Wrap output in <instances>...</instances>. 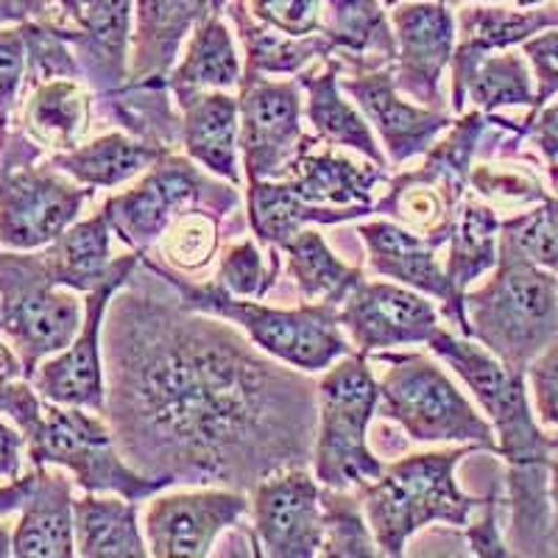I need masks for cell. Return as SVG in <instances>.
<instances>
[{"label":"cell","mask_w":558,"mask_h":558,"mask_svg":"<svg viewBox=\"0 0 558 558\" xmlns=\"http://www.w3.org/2000/svg\"><path fill=\"white\" fill-rule=\"evenodd\" d=\"M137 271L104 327V413L134 470L168 486L252 492L274 472L313 463L318 380L266 355L227 318L184 305L151 268Z\"/></svg>","instance_id":"cell-1"},{"label":"cell","mask_w":558,"mask_h":558,"mask_svg":"<svg viewBox=\"0 0 558 558\" xmlns=\"http://www.w3.org/2000/svg\"><path fill=\"white\" fill-rule=\"evenodd\" d=\"M433 355L466 383L497 436V456L506 461V506L511 511L508 547L514 556H550V463L558 438L536 422L527 375L502 366L486 347L438 327L427 341Z\"/></svg>","instance_id":"cell-2"},{"label":"cell","mask_w":558,"mask_h":558,"mask_svg":"<svg viewBox=\"0 0 558 558\" xmlns=\"http://www.w3.org/2000/svg\"><path fill=\"white\" fill-rule=\"evenodd\" d=\"M140 260L157 277L166 279L182 296L184 305L198 313L227 318L252 338L254 347H260L266 355L299 372L316 375L355 352L338 324L336 305H324V302H302L299 307L263 305V299L232 296L216 279L193 282L184 274L154 260L151 254H140Z\"/></svg>","instance_id":"cell-3"},{"label":"cell","mask_w":558,"mask_h":558,"mask_svg":"<svg viewBox=\"0 0 558 558\" xmlns=\"http://www.w3.org/2000/svg\"><path fill=\"white\" fill-rule=\"evenodd\" d=\"M477 450V445H463L458 450L416 452L386 463L380 477L355 488L380 556H405L408 542L436 522L461 531L470 525L483 497L466 495L458 486L456 470Z\"/></svg>","instance_id":"cell-4"},{"label":"cell","mask_w":558,"mask_h":558,"mask_svg":"<svg viewBox=\"0 0 558 558\" xmlns=\"http://www.w3.org/2000/svg\"><path fill=\"white\" fill-rule=\"evenodd\" d=\"M470 338L511 372L527 375L558 338V277L517 254H502L492 277L463 293Z\"/></svg>","instance_id":"cell-5"},{"label":"cell","mask_w":558,"mask_h":558,"mask_svg":"<svg viewBox=\"0 0 558 558\" xmlns=\"http://www.w3.org/2000/svg\"><path fill=\"white\" fill-rule=\"evenodd\" d=\"M372 361L386 366L380 377L377 413L391 418L418 445H477L495 452V427L483 418L470 397L445 368L422 352H375Z\"/></svg>","instance_id":"cell-6"},{"label":"cell","mask_w":558,"mask_h":558,"mask_svg":"<svg viewBox=\"0 0 558 558\" xmlns=\"http://www.w3.org/2000/svg\"><path fill=\"white\" fill-rule=\"evenodd\" d=\"M380 402L368 357H341L318 377V422L313 441V475L322 486L357 488L380 477L386 463L368 447V425Z\"/></svg>","instance_id":"cell-7"},{"label":"cell","mask_w":558,"mask_h":558,"mask_svg":"<svg viewBox=\"0 0 558 558\" xmlns=\"http://www.w3.org/2000/svg\"><path fill=\"white\" fill-rule=\"evenodd\" d=\"M34 466H62L93 495H118L143 502L166 492V481L137 472L123 458L109 422L96 411L43 402V413L26 433Z\"/></svg>","instance_id":"cell-8"},{"label":"cell","mask_w":558,"mask_h":558,"mask_svg":"<svg viewBox=\"0 0 558 558\" xmlns=\"http://www.w3.org/2000/svg\"><path fill=\"white\" fill-rule=\"evenodd\" d=\"M191 157L171 151L148 168L134 187L114 193L101 213L132 252L151 254L162 235L187 209L207 207L221 218L235 216L241 193L232 182H216Z\"/></svg>","instance_id":"cell-9"},{"label":"cell","mask_w":558,"mask_h":558,"mask_svg":"<svg viewBox=\"0 0 558 558\" xmlns=\"http://www.w3.org/2000/svg\"><path fill=\"white\" fill-rule=\"evenodd\" d=\"M82 322L84 302L53 282L43 254H0V336L9 338L28 380L45 357L73 343Z\"/></svg>","instance_id":"cell-10"},{"label":"cell","mask_w":558,"mask_h":558,"mask_svg":"<svg viewBox=\"0 0 558 558\" xmlns=\"http://www.w3.org/2000/svg\"><path fill=\"white\" fill-rule=\"evenodd\" d=\"M241 154L246 182L288 179L302 151L318 143L302 126V84L243 73L241 82Z\"/></svg>","instance_id":"cell-11"},{"label":"cell","mask_w":558,"mask_h":558,"mask_svg":"<svg viewBox=\"0 0 558 558\" xmlns=\"http://www.w3.org/2000/svg\"><path fill=\"white\" fill-rule=\"evenodd\" d=\"M93 193L51 162L0 171V246L12 252L51 246L78 221Z\"/></svg>","instance_id":"cell-12"},{"label":"cell","mask_w":558,"mask_h":558,"mask_svg":"<svg viewBox=\"0 0 558 558\" xmlns=\"http://www.w3.org/2000/svg\"><path fill=\"white\" fill-rule=\"evenodd\" d=\"M140 268V254L129 252L123 263L107 282L96 291L84 293V322L78 336L57 357L39 363L32 386L45 402L70 408H87L104 413L107 408V368H104V327H107L109 305L114 293L126 286Z\"/></svg>","instance_id":"cell-13"},{"label":"cell","mask_w":558,"mask_h":558,"mask_svg":"<svg viewBox=\"0 0 558 558\" xmlns=\"http://www.w3.org/2000/svg\"><path fill=\"white\" fill-rule=\"evenodd\" d=\"M338 324L357 355L430 341L438 324V307L430 296L400 286L363 277L338 305Z\"/></svg>","instance_id":"cell-14"},{"label":"cell","mask_w":558,"mask_h":558,"mask_svg":"<svg viewBox=\"0 0 558 558\" xmlns=\"http://www.w3.org/2000/svg\"><path fill=\"white\" fill-rule=\"evenodd\" d=\"M388 20L397 37V89L422 107L447 109L441 76L450 68L458 43V20L447 0H402L391 7Z\"/></svg>","instance_id":"cell-15"},{"label":"cell","mask_w":558,"mask_h":558,"mask_svg":"<svg viewBox=\"0 0 558 558\" xmlns=\"http://www.w3.org/2000/svg\"><path fill=\"white\" fill-rule=\"evenodd\" d=\"M252 511L248 492L241 488H202L182 495H154L146 511V542L157 558H204L218 536L235 527Z\"/></svg>","instance_id":"cell-16"},{"label":"cell","mask_w":558,"mask_h":558,"mask_svg":"<svg viewBox=\"0 0 558 558\" xmlns=\"http://www.w3.org/2000/svg\"><path fill=\"white\" fill-rule=\"evenodd\" d=\"M338 82H341L343 93L366 114V121L380 137L383 151L391 166H405L411 159L425 157L433 143L456 121L450 109H433L416 101H405L393 82V64L349 73L347 78H338Z\"/></svg>","instance_id":"cell-17"},{"label":"cell","mask_w":558,"mask_h":558,"mask_svg":"<svg viewBox=\"0 0 558 558\" xmlns=\"http://www.w3.org/2000/svg\"><path fill=\"white\" fill-rule=\"evenodd\" d=\"M254 536L268 558L322 553V483L307 466L274 472L252 488Z\"/></svg>","instance_id":"cell-18"},{"label":"cell","mask_w":558,"mask_h":558,"mask_svg":"<svg viewBox=\"0 0 558 558\" xmlns=\"http://www.w3.org/2000/svg\"><path fill=\"white\" fill-rule=\"evenodd\" d=\"M357 235L366 243L368 271L386 277L391 282L413 288L441 302V313L447 322L458 327L461 336L470 338V322L463 307V293L447 274L445 263L438 260V248L427 238L416 235L402 223L391 221H368L357 227Z\"/></svg>","instance_id":"cell-19"},{"label":"cell","mask_w":558,"mask_h":558,"mask_svg":"<svg viewBox=\"0 0 558 558\" xmlns=\"http://www.w3.org/2000/svg\"><path fill=\"white\" fill-rule=\"evenodd\" d=\"M62 28L98 101L118 96L132 76L134 0H82L76 23Z\"/></svg>","instance_id":"cell-20"},{"label":"cell","mask_w":558,"mask_h":558,"mask_svg":"<svg viewBox=\"0 0 558 558\" xmlns=\"http://www.w3.org/2000/svg\"><path fill=\"white\" fill-rule=\"evenodd\" d=\"M213 14H227V0H134L129 84L168 87L187 37Z\"/></svg>","instance_id":"cell-21"},{"label":"cell","mask_w":558,"mask_h":558,"mask_svg":"<svg viewBox=\"0 0 558 558\" xmlns=\"http://www.w3.org/2000/svg\"><path fill=\"white\" fill-rule=\"evenodd\" d=\"M182 114V148L204 171L238 184L241 177V104L223 89H171Z\"/></svg>","instance_id":"cell-22"},{"label":"cell","mask_w":558,"mask_h":558,"mask_svg":"<svg viewBox=\"0 0 558 558\" xmlns=\"http://www.w3.org/2000/svg\"><path fill=\"white\" fill-rule=\"evenodd\" d=\"M341 59L330 57L324 59V68H305L296 76V82L305 89V118L313 126L322 143L327 146H343L352 148V151L363 154L368 162L386 168L388 157L380 148V140H377L375 129L366 121V114L355 107L352 101L343 98L341 89Z\"/></svg>","instance_id":"cell-23"},{"label":"cell","mask_w":558,"mask_h":558,"mask_svg":"<svg viewBox=\"0 0 558 558\" xmlns=\"http://www.w3.org/2000/svg\"><path fill=\"white\" fill-rule=\"evenodd\" d=\"M34 488L20 508L12 536V556L17 558H70L76 553V497L73 483L62 472L34 466Z\"/></svg>","instance_id":"cell-24"},{"label":"cell","mask_w":558,"mask_h":558,"mask_svg":"<svg viewBox=\"0 0 558 558\" xmlns=\"http://www.w3.org/2000/svg\"><path fill=\"white\" fill-rule=\"evenodd\" d=\"M248 227L257 241L268 248H282L293 241L311 223L318 227H336V223L355 221L375 213L372 204H355V207H324V204H307L299 198L296 191L286 179H263L248 182Z\"/></svg>","instance_id":"cell-25"},{"label":"cell","mask_w":558,"mask_h":558,"mask_svg":"<svg viewBox=\"0 0 558 558\" xmlns=\"http://www.w3.org/2000/svg\"><path fill=\"white\" fill-rule=\"evenodd\" d=\"M386 168L375 162H355L336 151V146L313 143L302 157L296 159L293 171L286 182L296 191L299 198L307 204H324V207H355V204H372L375 207L377 184H388Z\"/></svg>","instance_id":"cell-26"},{"label":"cell","mask_w":558,"mask_h":558,"mask_svg":"<svg viewBox=\"0 0 558 558\" xmlns=\"http://www.w3.org/2000/svg\"><path fill=\"white\" fill-rule=\"evenodd\" d=\"M452 112L463 114L466 101L486 114L506 107H533L536 82L525 53L495 51L477 59H452Z\"/></svg>","instance_id":"cell-27"},{"label":"cell","mask_w":558,"mask_h":558,"mask_svg":"<svg viewBox=\"0 0 558 558\" xmlns=\"http://www.w3.org/2000/svg\"><path fill=\"white\" fill-rule=\"evenodd\" d=\"M166 154H171V148L148 143L129 132H109L70 151H57L48 162L84 187L112 191L118 184L143 177Z\"/></svg>","instance_id":"cell-28"},{"label":"cell","mask_w":558,"mask_h":558,"mask_svg":"<svg viewBox=\"0 0 558 558\" xmlns=\"http://www.w3.org/2000/svg\"><path fill=\"white\" fill-rule=\"evenodd\" d=\"M324 7L322 32L349 73L397 62V37L380 0H324Z\"/></svg>","instance_id":"cell-29"},{"label":"cell","mask_w":558,"mask_h":558,"mask_svg":"<svg viewBox=\"0 0 558 558\" xmlns=\"http://www.w3.org/2000/svg\"><path fill=\"white\" fill-rule=\"evenodd\" d=\"M112 227L101 209L87 221H76L64 229L43 252L53 282L76 293L96 291L129 257V254L112 257Z\"/></svg>","instance_id":"cell-30"},{"label":"cell","mask_w":558,"mask_h":558,"mask_svg":"<svg viewBox=\"0 0 558 558\" xmlns=\"http://www.w3.org/2000/svg\"><path fill=\"white\" fill-rule=\"evenodd\" d=\"M227 14L235 20L238 37L246 51V68L243 73L254 76H299L313 62L336 57V45L324 32L307 34V37H291V34L274 32L263 26L248 12L246 0H227Z\"/></svg>","instance_id":"cell-31"},{"label":"cell","mask_w":558,"mask_h":558,"mask_svg":"<svg viewBox=\"0 0 558 558\" xmlns=\"http://www.w3.org/2000/svg\"><path fill=\"white\" fill-rule=\"evenodd\" d=\"M458 43L452 59H477L495 51H511L525 39L558 28V3L533 9H506L470 3L456 14Z\"/></svg>","instance_id":"cell-32"},{"label":"cell","mask_w":558,"mask_h":558,"mask_svg":"<svg viewBox=\"0 0 558 558\" xmlns=\"http://www.w3.org/2000/svg\"><path fill=\"white\" fill-rule=\"evenodd\" d=\"M76 553L84 558L151 556L146 533L140 531L137 502L126 497H96L87 492L76 506Z\"/></svg>","instance_id":"cell-33"},{"label":"cell","mask_w":558,"mask_h":558,"mask_svg":"<svg viewBox=\"0 0 558 558\" xmlns=\"http://www.w3.org/2000/svg\"><path fill=\"white\" fill-rule=\"evenodd\" d=\"M26 134L37 146L70 151L82 146L93 123V101L78 78H51L32 87L23 112Z\"/></svg>","instance_id":"cell-34"},{"label":"cell","mask_w":558,"mask_h":558,"mask_svg":"<svg viewBox=\"0 0 558 558\" xmlns=\"http://www.w3.org/2000/svg\"><path fill=\"white\" fill-rule=\"evenodd\" d=\"M243 64L235 39L223 23V14H213L198 23L187 37L177 68L168 76V89H241Z\"/></svg>","instance_id":"cell-35"},{"label":"cell","mask_w":558,"mask_h":558,"mask_svg":"<svg viewBox=\"0 0 558 558\" xmlns=\"http://www.w3.org/2000/svg\"><path fill=\"white\" fill-rule=\"evenodd\" d=\"M500 216L488 202L475 193L463 198L458 209L456 227L447 241V274L461 293L470 291L472 282L495 271L500 260Z\"/></svg>","instance_id":"cell-36"},{"label":"cell","mask_w":558,"mask_h":558,"mask_svg":"<svg viewBox=\"0 0 558 558\" xmlns=\"http://www.w3.org/2000/svg\"><path fill=\"white\" fill-rule=\"evenodd\" d=\"M286 271L293 279L302 302L341 305L347 293L363 279V268L347 263L327 246L318 229H302L286 248Z\"/></svg>","instance_id":"cell-37"},{"label":"cell","mask_w":558,"mask_h":558,"mask_svg":"<svg viewBox=\"0 0 558 558\" xmlns=\"http://www.w3.org/2000/svg\"><path fill=\"white\" fill-rule=\"evenodd\" d=\"M327 558L380 556L355 488L322 486V553Z\"/></svg>","instance_id":"cell-38"},{"label":"cell","mask_w":558,"mask_h":558,"mask_svg":"<svg viewBox=\"0 0 558 558\" xmlns=\"http://www.w3.org/2000/svg\"><path fill=\"white\" fill-rule=\"evenodd\" d=\"M221 221L223 218L207 207L187 209L184 216H179L157 243L159 254L166 257L162 266L179 274H196L207 268L221 246Z\"/></svg>","instance_id":"cell-39"},{"label":"cell","mask_w":558,"mask_h":558,"mask_svg":"<svg viewBox=\"0 0 558 558\" xmlns=\"http://www.w3.org/2000/svg\"><path fill=\"white\" fill-rule=\"evenodd\" d=\"M500 252L517 254L558 277V198L547 196L527 213L506 218L500 227Z\"/></svg>","instance_id":"cell-40"},{"label":"cell","mask_w":558,"mask_h":558,"mask_svg":"<svg viewBox=\"0 0 558 558\" xmlns=\"http://www.w3.org/2000/svg\"><path fill=\"white\" fill-rule=\"evenodd\" d=\"M279 271H282V252L279 248H271V254L266 257L252 238H243L221 254L213 279L232 296L266 299L271 288L277 286Z\"/></svg>","instance_id":"cell-41"},{"label":"cell","mask_w":558,"mask_h":558,"mask_svg":"<svg viewBox=\"0 0 558 558\" xmlns=\"http://www.w3.org/2000/svg\"><path fill=\"white\" fill-rule=\"evenodd\" d=\"M470 191L492 207H527L545 202L550 193L527 166L514 162H481L472 168Z\"/></svg>","instance_id":"cell-42"},{"label":"cell","mask_w":558,"mask_h":558,"mask_svg":"<svg viewBox=\"0 0 558 558\" xmlns=\"http://www.w3.org/2000/svg\"><path fill=\"white\" fill-rule=\"evenodd\" d=\"M0 413H9L23 436L32 430L43 413V402L37 397V388L28 380L26 366L7 343H0Z\"/></svg>","instance_id":"cell-43"},{"label":"cell","mask_w":558,"mask_h":558,"mask_svg":"<svg viewBox=\"0 0 558 558\" xmlns=\"http://www.w3.org/2000/svg\"><path fill=\"white\" fill-rule=\"evenodd\" d=\"M28 45L23 23L17 28H0V132L12 123V112L26 89Z\"/></svg>","instance_id":"cell-44"},{"label":"cell","mask_w":558,"mask_h":558,"mask_svg":"<svg viewBox=\"0 0 558 558\" xmlns=\"http://www.w3.org/2000/svg\"><path fill=\"white\" fill-rule=\"evenodd\" d=\"M257 23L274 32L307 37L324 26V0H246Z\"/></svg>","instance_id":"cell-45"},{"label":"cell","mask_w":558,"mask_h":558,"mask_svg":"<svg viewBox=\"0 0 558 558\" xmlns=\"http://www.w3.org/2000/svg\"><path fill=\"white\" fill-rule=\"evenodd\" d=\"M522 53H525L533 70V82H536V101L527 114H536L558 96V28H547V32L525 39Z\"/></svg>","instance_id":"cell-46"},{"label":"cell","mask_w":558,"mask_h":558,"mask_svg":"<svg viewBox=\"0 0 558 558\" xmlns=\"http://www.w3.org/2000/svg\"><path fill=\"white\" fill-rule=\"evenodd\" d=\"M497 514H500V492H497L495 486L486 497H483L481 508L475 511L470 525L463 527V536H466V542H470L472 556H481V558L514 556L511 547H508V542L502 539Z\"/></svg>","instance_id":"cell-47"},{"label":"cell","mask_w":558,"mask_h":558,"mask_svg":"<svg viewBox=\"0 0 558 558\" xmlns=\"http://www.w3.org/2000/svg\"><path fill=\"white\" fill-rule=\"evenodd\" d=\"M527 386L542 425L558 427V338L527 366Z\"/></svg>","instance_id":"cell-48"},{"label":"cell","mask_w":558,"mask_h":558,"mask_svg":"<svg viewBox=\"0 0 558 558\" xmlns=\"http://www.w3.org/2000/svg\"><path fill=\"white\" fill-rule=\"evenodd\" d=\"M522 140H531L536 151L545 159V171L558 187V101L542 107L536 114H527L520 123V134L511 140V146H520Z\"/></svg>","instance_id":"cell-49"},{"label":"cell","mask_w":558,"mask_h":558,"mask_svg":"<svg viewBox=\"0 0 558 558\" xmlns=\"http://www.w3.org/2000/svg\"><path fill=\"white\" fill-rule=\"evenodd\" d=\"M23 430H14L7 422H0V481H17L23 466V450H26Z\"/></svg>","instance_id":"cell-50"},{"label":"cell","mask_w":558,"mask_h":558,"mask_svg":"<svg viewBox=\"0 0 558 558\" xmlns=\"http://www.w3.org/2000/svg\"><path fill=\"white\" fill-rule=\"evenodd\" d=\"M45 14H48V0H0V26L45 20Z\"/></svg>","instance_id":"cell-51"},{"label":"cell","mask_w":558,"mask_h":558,"mask_svg":"<svg viewBox=\"0 0 558 558\" xmlns=\"http://www.w3.org/2000/svg\"><path fill=\"white\" fill-rule=\"evenodd\" d=\"M550 550H558V458L550 463Z\"/></svg>","instance_id":"cell-52"},{"label":"cell","mask_w":558,"mask_h":558,"mask_svg":"<svg viewBox=\"0 0 558 558\" xmlns=\"http://www.w3.org/2000/svg\"><path fill=\"white\" fill-rule=\"evenodd\" d=\"M48 7H57L59 14L70 23H76L78 14H82V0H48Z\"/></svg>","instance_id":"cell-53"},{"label":"cell","mask_w":558,"mask_h":558,"mask_svg":"<svg viewBox=\"0 0 558 558\" xmlns=\"http://www.w3.org/2000/svg\"><path fill=\"white\" fill-rule=\"evenodd\" d=\"M456 3H486V0H456ZM508 3H514V7H520V9H533V7H542V3H547V0H508Z\"/></svg>","instance_id":"cell-54"},{"label":"cell","mask_w":558,"mask_h":558,"mask_svg":"<svg viewBox=\"0 0 558 558\" xmlns=\"http://www.w3.org/2000/svg\"><path fill=\"white\" fill-rule=\"evenodd\" d=\"M12 536L14 533H9V527L0 525V558L12 556Z\"/></svg>","instance_id":"cell-55"},{"label":"cell","mask_w":558,"mask_h":558,"mask_svg":"<svg viewBox=\"0 0 558 558\" xmlns=\"http://www.w3.org/2000/svg\"><path fill=\"white\" fill-rule=\"evenodd\" d=\"M397 3H402V0H386V7H388V9L397 7Z\"/></svg>","instance_id":"cell-56"}]
</instances>
